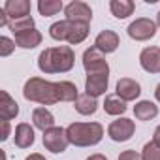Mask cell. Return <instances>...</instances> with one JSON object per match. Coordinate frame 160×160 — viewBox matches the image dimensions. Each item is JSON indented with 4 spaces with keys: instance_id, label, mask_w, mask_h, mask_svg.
Segmentation results:
<instances>
[{
    "instance_id": "9",
    "label": "cell",
    "mask_w": 160,
    "mask_h": 160,
    "mask_svg": "<svg viewBox=\"0 0 160 160\" xmlns=\"http://www.w3.org/2000/svg\"><path fill=\"white\" fill-rule=\"evenodd\" d=\"M64 15L68 21H75V23H91L92 19V10L87 2L83 0H73L64 8Z\"/></svg>"
},
{
    "instance_id": "24",
    "label": "cell",
    "mask_w": 160,
    "mask_h": 160,
    "mask_svg": "<svg viewBox=\"0 0 160 160\" xmlns=\"http://www.w3.org/2000/svg\"><path fill=\"white\" fill-rule=\"evenodd\" d=\"M66 6L60 2V0H40L38 2V12L40 15L43 17H51V15H57L60 10H64Z\"/></svg>"
},
{
    "instance_id": "27",
    "label": "cell",
    "mask_w": 160,
    "mask_h": 160,
    "mask_svg": "<svg viewBox=\"0 0 160 160\" xmlns=\"http://www.w3.org/2000/svg\"><path fill=\"white\" fill-rule=\"evenodd\" d=\"M13 49H15V42H12L8 36H2V38H0V57L12 55Z\"/></svg>"
},
{
    "instance_id": "5",
    "label": "cell",
    "mask_w": 160,
    "mask_h": 160,
    "mask_svg": "<svg viewBox=\"0 0 160 160\" xmlns=\"http://www.w3.org/2000/svg\"><path fill=\"white\" fill-rule=\"evenodd\" d=\"M83 68H85L87 75L89 73H108L109 75V64H108L104 53L100 49H96L94 45L83 53Z\"/></svg>"
},
{
    "instance_id": "8",
    "label": "cell",
    "mask_w": 160,
    "mask_h": 160,
    "mask_svg": "<svg viewBox=\"0 0 160 160\" xmlns=\"http://www.w3.org/2000/svg\"><path fill=\"white\" fill-rule=\"evenodd\" d=\"M134 132H136V124H134V121H130V119H126V117H121V119L113 121V122L108 126V136H109L113 141H117V143L128 141V139L134 136Z\"/></svg>"
},
{
    "instance_id": "20",
    "label": "cell",
    "mask_w": 160,
    "mask_h": 160,
    "mask_svg": "<svg viewBox=\"0 0 160 160\" xmlns=\"http://www.w3.org/2000/svg\"><path fill=\"white\" fill-rule=\"evenodd\" d=\"M109 10L111 13L117 17V19H126L134 13L136 10V4L132 0H111L109 2Z\"/></svg>"
},
{
    "instance_id": "3",
    "label": "cell",
    "mask_w": 160,
    "mask_h": 160,
    "mask_svg": "<svg viewBox=\"0 0 160 160\" xmlns=\"http://www.w3.org/2000/svg\"><path fill=\"white\" fill-rule=\"evenodd\" d=\"M66 134L75 147H92L102 141L104 126L100 122H72L66 128Z\"/></svg>"
},
{
    "instance_id": "4",
    "label": "cell",
    "mask_w": 160,
    "mask_h": 160,
    "mask_svg": "<svg viewBox=\"0 0 160 160\" xmlns=\"http://www.w3.org/2000/svg\"><path fill=\"white\" fill-rule=\"evenodd\" d=\"M49 36L57 42H68L70 45H77L89 36V25L68 21V19L57 21L49 27Z\"/></svg>"
},
{
    "instance_id": "21",
    "label": "cell",
    "mask_w": 160,
    "mask_h": 160,
    "mask_svg": "<svg viewBox=\"0 0 160 160\" xmlns=\"http://www.w3.org/2000/svg\"><path fill=\"white\" fill-rule=\"evenodd\" d=\"M102 108H104V111H106L108 115H113V117L122 115V113H126V109H128V108H126V102L121 100L117 94H108Z\"/></svg>"
},
{
    "instance_id": "29",
    "label": "cell",
    "mask_w": 160,
    "mask_h": 160,
    "mask_svg": "<svg viewBox=\"0 0 160 160\" xmlns=\"http://www.w3.org/2000/svg\"><path fill=\"white\" fill-rule=\"evenodd\" d=\"M10 138V121H2V136H0V139L6 141Z\"/></svg>"
},
{
    "instance_id": "23",
    "label": "cell",
    "mask_w": 160,
    "mask_h": 160,
    "mask_svg": "<svg viewBox=\"0 0 160 160\" xmlns=\"http://www.w3.org/2000/svg\"><path fill=\"white\" fill-rule=\"evenodd\" d=\"M58 98L60 102H75L79 92H77V87L72 83V81H58Z\"/></svg>"
},
{
    "instance_id": "32",
    "label": "cell",
    "mask_w": 160,
    "mask_h": 160,
    "mask_svg": "<svg viewBox=\"0 0 160 160\" xmlns=\"http://www.w3.org/2000/svg\"><path fill=\"white\" fill-rule=\"evenodd\" d=\"M87 160H108V158H106L104 154H100V152H96V154H91V156H89Z\"/></svg>"
},
{
    "instance_id": "1",
    "label": "cell",
    "mask_w": 160,
    "mask_h": 160,
    "mask_svg": "<svg viewBox=\"0 0 160 160\" xmlns=\"http://www.w3.org/2000/svg\"><path fill=\"white\" fill-rule=\"evenodd\" d=\"M75 55L70 45L47 47L38 57V68L43 73H66L73 68Z\"/></svg>"
},
{
    "instance_id": "16",
    "label": "cell",
    "mask_w": 160,
    "mask_h": 160,
    "mask_svg": "<svg viewBox=\"0 0 160 160\" xmlns=\"http://www.w3.org/2000/svg\"><path fill=\"white\" fill-rule=\"evenodd\" d=\"M17 115H19L17 102L6 91H2V92H0V117H2V121H12Z\"/></svg>"
},
{
    "instance_id": "19",
    "label": "cell",
    "mask_w": 160,
    "mask_h": 160,
    "mask_svg": "<svg viewBox=\"0 0 160 160\" xmlns=\"http://www.w3.org/2000/svg\"><path fill=\"white\" fill-rule=\"evenodd\" d=\"M134 115L138 121H151L158 115V106H154L149 100H141L134 106Z\"/></svg>"
},
{
    "instance_id": "26",
    "label": "cell",
    "mask_w": 160,
    "mask_h": 160,
    "mask_svg": "<svg viewBox=\"0 0 160 160\" xmlns=\"http://www.w3.org/2000/svg\"><path fill=\"white\" fill-rule=\"evenodd\" d=\"M141 158L143 160H160V147L154 141L145 143L143 151H141Z\"/></svg>"
},
{
    "instance_id": "17",
    "label": "cell",
    "mask_w": 160,
    "mask_h": 160,
    "mask_svg": "<svg viewBox=\"0 0 160 160\" xmlns=\"http://www.w3.org/2000/svg\"><path fill=\"white\" fill-rule=\"evenodd\" d=\"M32 122H34V126H36L38 130H42V132H47V130L55 128V117H53V113H51L49 109H45V108H36V109L32 111Z\"/></svg>"
},
{
    "instance_id": "18",
    "label": "cell",
    "mask_w": 160,
    "mask_h": 160,
    "mask_svg": "<svg viewBox=\"0 0 160 160\" xmlns=\"http://www.w3.org/2000/svg\"><path fill=\"white\" fill-rule=\"evenodd\" d=\"M34 139H36V138H34V128H32L28 122L17 124L13 141H15V145H17L19 149H28V147L34 143Z\"/></svg>"
},
{
    "instance_id": "12",
    "label": "cell",
    "mask_w": 160,
    "mask_h": 160,
    "mask_svg": "<svg viewBox=\"0 0 160 160\" xmlns=\"http://www.w3.org/2000/svg\"><path fill=\"white\" fill-rule=\"evenodd\" d=\"M139 64L149 73L160 72V47H145L139 53Z\"/></svg>"
},
{
    "instance_id": "2",
    "label": "cell",
    "mask_w": 160,
    "mask_h": 160,
    "mask_svg": "<svg viewBox=\"0 0 160 160\" xmlns=\"http://www.w3.org/2000/svg\"><path fill=\"white\" fill-rule=\"evenodd\" d=\"M23 96L28 102H36L42 106H53L60 102L58 98V85L51 83L42 77H30L23 87Z\"/></svg>"
},
{
    "instance_id": "11",
    "label": "cell",
    "mask_w": 160,
    "mask_h": 160,
    "mask_svg": "<svg viewBox=\"0 0 160 160\" xmlns=\"http://www.w3.org/2000/svg\"><path fill=\"white\" fill-rule=\"evenodd\" d=\"M115 92L121 100L124 102H132L136 100L139 94H141V87L136 79H130V77H121L117 81V87H115Z\"/></svg>"
},
{
    "instance_id": "13",
    "label": "cell",
    "mask_w": 160,
    "mask_h": 160,
    "mask_svg": "<svg viewBox=\"0 0 160 160\" xmlns=\"http://www.w3.org/2000/svg\"><path fill=\"white\" fill-rule=\"evenodd\" d=\"M30 2L28 0H6L4 10L10 17V21H17L23 17H30Z\"/></svg>"
},
{
    "instance_id": "6",
    "label": "cell",
    "mask_w": 160,
    "mask_h": 160,
    "mask_svg": "<svg viewBox=\"0 0 160 160\" xmlns=\"http://www.w3.org/2000/svg\"><path fill=\"white\" fill-rule=\"evenodd\" d=\"M126 32L136 42H147L156 34V23L147 19V17H139V19H136L128 25Z\"/></svg>"
},
{
    "instance_id": "25",
    "label": "cell",
    "mask_w": 160,
    "mask_h": 160,
    "mask_svg": "<svg viewBox=\"0 0 160 160\" xmlns=\"http://www.w3.org/2000/svg\"><path fill=\"white\" fill-rule=\"evenodd\" d=\"M10 30L13 32V36L15 34H19V32H25V30H30V28H34V19L32 17H23V19H17V21H10Z\"/></svg>"
},
{
    "instance_id": "15",
    "label": "cell",
    "mask_w": 160,
    "mask_h": 160,
    "mask_svg": "<svg viewBox=\"0 0 160 160\" xmlns=\"http://www.w3.org/2000/svg\"><path fill=\"white\" fill-rule=\"evenodd\" d=\"M40 43H42V32L36 30V28H30V30L15 34V45L21 47V49H34Z\"/></svg>"
},
{
    "instance_id": "31",
    "label": "cell",
    "mask_w": 160,
    "mask_h": 160,
    "mask_svg": "<svg viewBox=\"0 0 160 160\" xmlns=\"http://www.w3.org/2000/svg\"><path fill=\"white\" fill-rule=\"evenodd\" d=\"M152 141L160 147V124L156 126V130H154V136H152Z\"/></svg>"
},
{
    "instance_id": "10",
    "label": "cell",
    "mask_w": 160,
    "mask_h": 160,
    "mask_svg": "<svg viewBox=\"0 0 160 160\" xmlns=\"http://www.w3.org/2000/svg\"><path fill=\"white\" fill-rule=\"evenodd\" d=\"M108 83H109V75L108 73H89L87 79H85V91H87L89 96L98 98V96L106 94Z\"/></svg>"
},
{
    "instance_id": "30",
    "label": "cell",
    "mask_w": 160,
    "mask_h": 160,
    "mask_svg": "<svg viewBox=\"0 0 160 160\" xmlns=\"http://www.w3.org/2000/svg\"><path fill=\"white\" fill-rule=\"evenodd\" d=\"M25 160H45V156H43V154H40V152H32V154H28Z\"/></svg>"
},
{
    "instance_id": "7",
    "label": "cell",
    "mask_w": 160,
    "mask_h": 160,
    "mask_svg": "<svg viewBox=\"0 0 160 160\" xmlns=\"http://www.w3.org/2000/svg\"><path fill=\"white\" fill-rule=\"evenodd\" d=\"M68 143H70L68 134H66V130L60 128V126H55V128L43 132V147H45L47 151L55 152V154L64 152L66 147H68Z\"/></svg>"
},
{
    "instance_id": "34",
    "label": "cell",
    "mask_w": 160,
    "mask_h": 160,
    "mask_svg": "<svg viewBox=\"0 0 160 160\" xmlns=\"http://www.w3.org/2000/svg\"><path fill=\"white\" fill-rule=\"evenodd\" d=\"M156 25H160V12H158V15H156Z\"/></svg>"
},
{
    "instance_id": "22",
    "label": "cell",
    "mask_w": 160,
    "mask_h": 160,
    "mask_svg": "<svg viewBox=\"0 0 160 160\" xmlns=\"http://www.w3.org/2000/svg\"><path fill=\"white\" fill-rule=\"evenodd\" d=\"M73 106H75L77 113H81V115H94L96 109H98V102H96V98L89 96L87 92H85V94H79L77 100L73 102Z\"/></svg>"
},
{
    "instance_id": "14",
    "label": "cell",
    "mask_w": 160,
    "mask_h": 160,
    "mask_svg": "<svg viewBox=\"0 0 160 160\" xmlns=\"http://www.w3.org/2000/svg\"><path fill=\"white\" fill-rule=\"evenodd\" d=\"M119 45H121L119 34L113 30H102L94 40V47L100 49L102 53H113V51H117Z\"/></svg>"
},
{
    "instance_id": "28",
    "label": "cell",
    "mask_w": 160,
    "mask_h": 160,
    "mask_svg": "<svg viewBox=\"0 0 160 160\" xmlns=\"http://www.w3.org/2000/svg\"><path fill=\"white\" fill-rule=\"evenodd\" d=\"M119 160H143V158H141V154H139V152H136V151L128 149V151H122V152L119 154Z\"/></svg>"
},
{
    "instance_id": "33",
    "label": "cell",
    "mask_w": 160,
    "mask_h": 160,
    "mask_svg": "<svg viewBox=\"0 0 160 160\" xmlns=\"http://www.w3.org/2000/svg\"><path fill=\"white\" fill-rule=\"evenodd\" d=\"M154 98L160 102V83H158V85H156V89H154Z\"/></svg>"
}]
</instances>
